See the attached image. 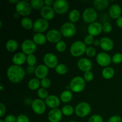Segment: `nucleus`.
<instances>
[{"label": "nucleus", "instance_id": "nucleus-2", "mask_svg": "<svg viewBox=\"0 0 122 122\" xmlns=\"http://www.w3.org/2000/svg\"><path fill=\"white\" fill-rule=\"evenodd\" d=\"M69 86L70 90L72 92L80 93L85 88L86 82L83 77L80 76H75L70 81Z\"/></svg>", "mask_w": 122, "mask_h": 122}, {"label": "nucleus", "instance_id": "nucleus-12", "mask_svg": "<svg viewBox=\"0 0 122 122\" xmlns=\"http://www.w3.org/2000/svg\"><path fill=\"white\" fill-rule=\"evenodd\" d=\"M48 21L43 18H39L35 21L33 29L36 33H43L48 29Z\"/></svg>", "mask_w": 122, "mask_h": 122}, {"label": "nucleus", "instance_id": "nucleus-34", "mask_svg": "<svg viewBox=\"0 0 122 122\" xmlns=\"http://www.w3.org/2000/svg\"><path fill=\"white\" fill-rule=\"evenodd\" d=\"M56 73L58 75H64L67 73L68 68L66 64H58V65L55 69Z\"/></svg>", "mask_w": 122, "mask_h": 122}, {"label": "nucleus", "instance_id": "nucleus-14", "mask_svg": "<svg viewBox=\"0 0 122 122\" xmlns=\"http://www.w3.org/2000/svg\"><path fill=\"white\" fill-rule=\"evenodd\" d=\"M61 33L60 31L57 29H51L46 33V36L47 41L52 44H57L61 39Z\"/></svg>", "mask_w": 122, "mask_h": 122}, {"label": "nucleus", "instance_id": "nucleus-7", "mask_svg": "<svg viewBox=\"0 0 122 122\" xmlns=\"http://www.w3.org/2000/svg\"><path fill=\"white\" fill-rule=\"evenodd\" d=\"M98 18V13L96 10L94 8L88 7L83 11L82 13V19L85 22L87 23H92L95 22Z\"/></svg>", "mask_w": 122, "mask_h": 122}, {"label": "nucleus", "instance_id": "nucleus-42", "mask_svg": "<svg viewBox=\"0 0 122 122\" xmlns=\"http://www.w3.org/2000/svg\"><path fill=\"white\" fill-rule=\"evenodd\" d=\"M113 29L112 25L110 22H105L102 25V32L106 33H108L111 32Z\"/></svg>", "mask_w": 122, "mask_h": 122}, {"label": "nucleus", "instance_id": "nucleus-20", "mask_svg": "<svg viewBox=\"0 0 122 122\" xmlns=\"http://www.w3.org/2000/svg\"><path fill=\"white\" fill-rule=\"evenodd\" d=\"M100 46L105 51H110L114 48V42L111 38L108 37H102L100 40Z\"/></svg>", "mask_w": 122, "mask_h": 122}, {"label": "nucleus", "instance_id": "nucleus-11", "mask_svg": "<svg viewBox=\"0 0 122 122\" xmlns=\"http://www.w3.org/2000/svg\"><path fill=\"white\" fill-rule=\"evenodd\" d=\"M53 8L56 13L64 14L69 10V4L66 0H56L54 4Z\"/></svg>", "mask_w": 122, "mask_h": 122}, {"label": "nucleus", "instance_id": "nucleus-28", "mask_svg": "<svg viewBox=\"0 0 122 122\" xmlns=\"http://www.w3.org/2000/svg\"><path fill=\"white\" fill-rule=\"evenodd\" d=\"M27 86L29 89L32 91H36L39 89L41 86V80L35 77L30 80L27 83Z\"/></svg>", "mask_w": 122, "mask_h": 122}, {"label": "nucleus", "instance_id": "nucleus-8", "mask_svg": "<svg viewBox=\"0 0 122 122\" xmlns=\"http://www.w3.org/2000/svg\"><path fill=\"white\" fill-rule=\"evenodd\" d=\"M31 107L35 114L38 115H41L44 114L46 111V105L45 101L39 98L35 99L33 100L31 104Z\"/></svg>", "mask_w": 122, "mask_h": 122}, {"label": "nucleus", "instance_id": "nucleus-36", "mask_svg": "<svg viewBox=\"0 0 122 122\" xmlns=\"http://www.w3.org/2000/svg\"><path fill=\"white\" fill-rule=\"evenodd\" d=\"M67 48L66 43L65 41L63 40H61L58 43L56 44V49L58 52H63L66 51Z\"/></svg>", "mask_w": 122, "mask_h": 122}, {"label": "nucleus", "instance_id": "nucleus-22", "mask_svg": "<svg viewBox=\"0 0 122 122\" xmlns=\"http://www.w3.org/2000/svg\"><path fill=\"white\" fill-rule=\"evenodd\" d=\"M26 58L27 56L23 52H19L15 54L12 57V62L14 65L19 66H21V65L25 64L26 62Z\"/></svg>", "mask_w": 122, "mask_h": 122}, {"label": "nucleus", "instance_id": "nucleus-38", "mask_svg": "<svg viewBox=\"0 0 122 122\" xmlns=\"http://www.w3.org/2000/svg\"><path fill=\"white\" fill-rule=\"evenodd\" d=\"M112 60L114 64H120L122 62V54L120 52L114 54L112 57Z\"/></svg>", "mask_w": 122, "mask_h": 122}, {"label": "nucleus", "instance_id": "nucleus-16", "mask_svg": "<svg viewBox=\"0 0 122 122\" xmlns=\"http://www.w3.org/2000/svg\"><path fill=\"white\" fill-rule=\"evenodd\" d=\"M77 66L79 69L84 73L91 71L92 68V61L87 58H80L77 61Z\"/></svg>", "mask_w": 122, "mask_h": 122}, {"label": "nucleus", "instance_id": "nucleus-47", "mask_svg": "<svg viewBox=\"0 0 122 122\" xmlns=\"http://www.w3.org/2000/svg\"><path fill=\"white\" fill-rule=\"evenodd\" d=\"M122 119L121 117L117 115H114L110 117L108 119V122H122Z\"/></svg>", "mask_w": 122, "mask_h": 122}, {"label": "nucleus", "instance_id": "nucleus-4", "mask_svg": "<svg viewBox=\"0 0 122 122\" xmlns=\"http://www.w3.org/2000/svg\"><path fill=\"white\" fill-rule=\"evenodd\" d=\"M15 11L21 16L27 17L32 13V8L30 3L27 1H19L15 5Z\"/></svg>", "mask_w": 122, "mask_h": 122}, {"label": "nucleus", "instance_id": "nucleus-9", "mask_svg": "<svg viewBox=\"0 0 122 122\" xmlns=\"http://www.w3.org/2000/svg\"><path fill=\"white\" fill-rule=\"evenodd\" d=\"M21 49L22 52L26 56L33 54L37 49V45L33 40L26 39L21 43Z\"/></svg>", "mask_w": 122, "mask_h": 122}, {"label": "nucleus", "instance_id": "nucleus-23", "mask_svg": "<svg viewBox=\"0 0 122 122\" xmlns=\"http://www.w3.org/2000/svg\"><path fill=\"white\" fill-rule=\"evenodd\" d=\"M122 12L121 7L117 4L112 5L108 10V13H109L111 18L113 19H116V20L118 18L121 17Z\"/></svg>", "mask_w": 122, "mask_h": 122}, {"label": "nucleus", "instance_id": "nucleus-1", "mask_svg": "<svg viewBox=\"0 0 122 122\" xmlns=\"http://www.w3.org/2000/svg\"><path fill=\"white\" fill-rule=\"evenodd\" d=\"M26 71L22 67L19 66H10L7 70V76L8 80L13 83H18L25 78Z\"/></svg>", "mask_w": 122, "mask_h": 122}, {"label": "nucleus", "instance_id": "nucleus-31", "mask_svg": "<svg viewBox=\"0 0 122 122\" xmlns=\"http://www.w3.org/2000/svg\"><path fill=\"white\" fill-rule=\"evenodd\" d=\"M20 23L21 26L26 30H30L33 28L34 23H33L32 20L27 17H23L20 21Z\"/></svg>", "mask_w": 122, "mask_h": 122}, {"label": "nucleus", "instance_id": "nucleus-6", "mask_svg": "<svg viewBox=\"0 0 122 122\" xmlns=\"http://www.w3.org/2000/svg\"><path fill=\"white\" fill-rule=\"evenodd\" d=\"M91 112V107L89 103L86 102H81L76 105L75 108V112L79 117H85L90 114Z\"/></svg>", "mask_w": 122, "mask_h": 122}, {"label": "nucleus", "instance_id": "nucleus-39", "mask_svg": "<svg viewBox=\"0 0 122 122\" xmlns=\"http://www.w3.org/2000/svg\"><path fill=\"white\" fill-rule=\"evenodd\" d=\"M51 81L48 77H45V78H44L41 80V86H42V88L47 89L48 88H49L51 86Z\"/></svg>", "mask_w": 122, "mask_h": 122}, {"label": "nucleus", "instance_id": "nucleus-29", "mask_svg": "<svg viewBox=\"0 0 122 122\" xmlns=\"http://www.w3.org/2000/svg\"><path fill=\"white\" fill-rule=\"evenodd\" d=\"M19 46L18 42L14 39H9L7 41L5 44L6 50L11 52H14L16 51Z\"/></svg>", "mask_w": 122, "mask_h": 122}, {"label": "nucleus", "instance_id": "nucleus-45", "mask_svg": "<svg viewBox=\"0 0 122 122\" xmlns=\"http://www.w3.org/2000/svg\"><path fill=\"white\" fill-rule=\"evenodd\" d=\"M94 38L93 36L90 35H87L84 38V43L86 45H91V44H93L94 42Z\"/></svg>", "mask_w": 122, "mask_h": 122}, {"label": "nucleus", "instance_id": "nucleus-48", "mask_svg": "<svg viewBox=\"0 0 122 122\" xmlns=\"http://www.w3.org/2000/svg\"><path fill=\"white\" fill-rule=\"evenodd\" d=\"M6 113V107L2 102L0 103V117L1 118L4 117Z\"/></svg>", "mask_w": 122, "mask_h": 122}, {"label": "nucleus", "instance_id": "nucleus-24", "mask_svg": "<svg viewBox=\"0 0 122 122\" xmlns=\"http://www.w3.org/2000/svg\"><path fill=\"white\" fill-rule=\"evenodd\" d=\"M32 40L37 45H44L46 42V35L41 33H36L33 36Z\"/></svg>", "mask_w": 122, "mask_h": 122}, {"label": "nucleus", "instance_id": "nucleus-49", "mask_svg": "<svg viewBox=\"0 0 122 122\" xmlns=\"http://www.w3.org/2000/svg\"><path fill=\"white\" fill-rule=\"evenodd\" d=\"M36 67L35 66H28L26 68V73L29 75H31V74L35 73V71Z\"/></svg>", "mask_w": 122, "mask_h": 122}, {"label": "nucleus", "instance_id": "nucleus-26", "mask_svg": "<svg viewBox=\"0 0 122 122\" xmlns=\"http://www.w3.org/2000/svg\"><path fill=\"white\" fill-rule=\"evenodd\" d=\"M95 9L98 10H103L107 8L109 5V1L108 0H94L93 1Z\"/></svg>", "mask_w": 122, "mask_h": 122}, {"label": "nucleus", "instance_id": "nucleus-51", "mask_svg": "<svg viewBox=\"0 0 122 122\" xmlns=\"http://www.w3.org/2000/svg\"><path fill=\"white\" fill-rule=\"evenodd\" d=\"M116 25L118 27L122 29V17H120L116 20Z\"/></svg>", "mask_w": 122, "mask_h": 122}, {"label": "nucleus", "instance_id": "nucleus-52", "mask_svg": "<svg viewBox=\"0 0 122 122\" xmlns=\"http://www.w3.org/2000/svg\"><path fill=\"white\" fill-rule=\"evenodd\" d=\"M100 40H98V39H95V40H94V43H93V45H95V46H100Z\"/></svg>", "mask_w": 122, "mask_h": 122}, {"label": "nucleus", "instance_id": "nucleus-41", "mask_svg": "<svg viewBox=\"0 0 122 122\" xmlns=\"http://www.w3.org/2000/svg\"><path fill=\"white\" fill-rule=\"evenodd\" d=\"M83 77V79H84L85 81V82H90L94 79V73H93L91 71H86V72L84 73Z\"/></svg>", "mask_w": 122, "mask_h": 122}, {"label": "nucleus", "instance_id": "nucleus-54", "mask_svg": "<svg viewBox=\"0 0 122 122\" xmlns=\"http://www.w3.org/2000/svg\"><path fill=\"white\" fill-rule=\"evenodd\" d=\"M19 16H20V15H19V14L17 13H15V14H14V17L15 18V19H17V18H19Z\"/></svg>", "mask_w": 122, "mask_h": 122}, {"label": "nucleus", "instance_id": "nucleus-58", "mask_svg": "<svg viewBox=\"0 0 122 122\" xmlns=\"http://www.w3.org/2000/svg\"><path fill=\"white\" fill-rule=\"evenodd\" d=\"M69 122H77L75 121V120H71V121H70Z\"/></svg>", "mask_w": 122, "mask_h": 122}, {"label": "nucleus", "instance_id": "nucleus-37", "mask_svg": "<svg viewBox=\"0 0 122 122\" xmlns=\"http://www.w3.org/2000/svg\"><path fill=\"white\" fill-rule=\"evenodd\" d=\"M37 59L36 56L34 54H30L27 56L26 58V63L28 64V66H35L36 64Z\"/></svg>", "mask_w": 122, "mask_h": 122}, {"label": "nucleus", "instance_id": "nucleus-53", "mask_svg": "<svg viewBox=\"0 0 122 122\" xmlns=\"http://www.w3.org/2000/svg\"><path fill=\"white\" fill-rule=\"evenodd\" d=\"M19 2V0H10L9 1V2H10V3H12V4H14L15 5H16Z\"/></svg>", "mask_w": 122, "mask_h": 122}, {"label": "nucleus", "instance_id": "nucleus-13", "mask_svg": "<svg viewBox=\"0 0 122 122\" xmlns=\"http://www.w3.org/2000/svg\"><path fill=\"white\" fill-rule=\"evenodd\" d=\"M96 61L100 66L104 67H108L112 62L111 56L105 52H101L98 54L96 56Z\"/></svg>", "mask_w": 122, "mask_h": 122}, {"label": "nucleus", "instance_id": "nucleus-19", "mask_svg": "<svg viewBox=\"0 0 122 122\" xmlns=\"http://www.w3.org/2000/svg\"><path fill=\"white\" fill-rule=\"evenodd\" d=\"M45 102L47 107L51 109L57 108L60 105L61 100L60 98L55 95H50L46 98Z\"/></svg>", "mask_w": 122, "mask_h": 122}, {"label": "nucleus", "instance_id": "nucleus-18", "mask_svg": "<svg viewBox=\"0 0 122 122\" xmlns=\"http://www.w3.org/2000/svg\"><path fill=\"white\" fill-rule=\"evenodd\" d=\"M55 13H56V12H55L53 8L46 5L44 6L41 10L40 11V14L42 18L45 19L47 21L51 20L54 19L55 16Z\"/></svg>", "mask_w": 122, "mask_h": 122}, {"label": "nucleus", "instance_id": "nucleus-3", "mask_svg": "<svg viewBox=\"0 0 122 122\" xmlns=\"http://www.w3.org/2000/svg\"><path fill=\"white\" fill-rule=\"evenodd\" d=\"M86 45L81 41H76L71 45L70 48V52L73 57H78L85 53L86 50Z\"/></svg>", "mask_w": 122, "mask_h": 122}, {"label": "nucleus", "instance_id": "nucleus-10", "mask_svg": "<svg viewBox=\"0 0 122 122\" xmlns=\"http://www.w3.org/2000/svg\"><path fill=\"white\" fill-rule=\"evenodd\" d=\"M44 64L48 69H56L58 65V59L54 54L48 52L45 54L43 58Z\"/></svg>", "mask_w": 122, "mask_h": 122}, {"label": "nucleus", "instance_id": "nucleus-32", "mask_svg": "<svg viewBox=\"0 0 122 122\" xmlns=\"http://www.w3.org/2000/svg\"><path fill=\"white\" fill-rule=\"evenodd\" d=\"M32 9L35 10H41L45 6L44 1L43 0H32L30 2Z\"/></svg>", "mask_w": 122, "mask_h": 122}, {"label": "nucleus", "instance_id": "nucleus-5", "mask_svg": "<svg viewBox=\"0 0 122 122\" xmlns=\"http://www.w3.org/2000/svg\"><path fill=\"white\" fill-rule=\"evenodd\" d=\"M60 31L62 36L65 38H70L76 34V26L75 24L70 21L65 22L61 25Z\"/></svg>", "mask_w": 122, "mask_h": 122}, {"label": "nucleus", "instance_id": "nucleus-17", "mask_svg": "<svg viewBox=\"0 0 122 122\" xmlns=\"http://www.w3.org/2000/svg\"><path fill=\"white\" fill-rule=\"evenodd\" d=\"M61 110L59 108L51 109L48 114V119L50 122H60L63 117Z\"/></svg>", "mask_w": 122, "mask_h": 122}, {"label": "nucleus", "instance_id": "nucleus-21", "mask_svg": "<svg viewBox=\"0 0 122 122\" xmlns=\"http://www.w3.org/2000/svg\"><path fill=\"white\" fill-rule=\"evenodd\" d=\"M49 73V69L45 64H39L36 67V70L35 71V75L36 78L41 80L45 78L48 76Z\"/></svg>", "mask_w": 122, "mask_h": 122}, {"label": "nucleus", "instance_id": "nucleus-25", "mask_svg": "<svg viewBox=\"0 0 122 122\" xmlns=\"http://www.w3.org/2000/svg\"><path fill=\"white\" fill-rule=\"evenodd\" d=\"M101 75L102 77L105 79H111L114 77L115 75V70L112 67H106L102 69Z\"/></svg>", "mask_w": 122, "mask_h": 122}, {"label": "nucleus", "instance_id": "nucleus-57", "mask_svg": "<svg viewBox=\"0 0 122 122\" xmlns=\"http://www.w3.org/2000/svg\"><path fill=\"white\" fill-rule=\"evenodd\" d=\"M0 122H5L4 120H2V119H1V120H0Z\"/></svg>", "mask_w": 122, "mask_h": 122}, {"label": "nucleus", "instance_id": "nucleus-50", "mask_svg": "<svg viewBox=\"0 0 122 122\" xmlns=\"http://www.w3.org/2000/svg\"><path fill=\"white\" fill-rule=\"evenodd\" d=\"M55 1L53 0H45L44 1V3H45V5L49 6V7H51V6L54 5Z\"/></svg>", "mask_w": 122, "mask_h": 122}, {"label": "nucleus", "instance_id": "nucleus-40", "mask_svg": "<svg viewBox=\"0 0 122 122\" xmlns=\"http://www.w3.org/2000/svg\"><path fill=\"white\" fill-rule=\"evenodd\" d=\"M85 54L88 57H94L97 54V50L93 46H88L86 50Z\"/></svg>", "mask_w": 122, "mask_h": 122}, {"label": "nucleus", "instance_id": "nucleus-27", "mask_svg": "<svg viewBox=\"0 0 122 122\" xmlns=\"http://www.w3.org/2000/svg\"><path fill=\"white\" fill-rule=\"evenodd\" d=\"M73 98V92L69 89L64 91L60 96L61 101L64 103H68L70 102Z\"/></svg>", "mask_w": 122, "mask_h": 122}, {"label": "nucleus", "instance_id": "nucleus-56", "mask_svg": "<svg viewBox=\"0 0 122 122\" xmlns=\"http://www.w3.org/2000/svg\"><path fill=\"white\" fill-rule=\"evenodd\" d=\"M1 27H2V21H0V27L1 28Z\"/></svg>", "mask_w": 122, "mask_h": 122}, {"label": "nucleus", "instance_id": "nucleus-30", "mask_svg": "<svg viewBox=\"0 0 122 122\" xmlns=\"http://www.w3.org/2000/svg\"><path fill=\"white\" fill-rule=\"evenodd\" d=\"M81 18V13L78 10L73 9L70 11L69 14V19L70 22L75 23L79 20Z\"/></svg>", "mask_w": 122, "mask_h": 122}, {"label": "nucleus", "instance_id": "nucleus-43", "mask_svg": "<svg viewBox=\"0 0 122 122\" xmlns=\"http://www.w3.org/2000/svg\"><path fill=\"white\" fill-rule=\"evenodd\" d=\"M88 122H104V120L99 114H94L89 117Z\"/></svg>", "mask_w": 122, "mask_h": 122}, {"label": "nucleus", "instance_id": "nucleus-15", "mask_svg": "<svg viewBox=\"0 0 122 122\" xmlns=\"http://www.w3.org/2000/svg\"><path fill=\"white\" fill-rule=\"evenodd\" d=\"M87 30L88 34L94 37L98 36L102 32V25L98 21H95L88 25Z\"/></svg>", "mask_w": 122, "mask_h": 122}, {"label": "nucleus", "instance_id": "nucleus-35", "mask_svg": "<svg viewBox=\"0 0 122 122\" xmlns=\"http://www.w3.org/2000/svg\"><path fill=\"white\" fill-rule=\"evenodd\" d=\"M36 94L39 98L41 99V100H45L46 98L49 96L48 91H47V89L43 88H41L39 89H38Z\"/></svg>", "mask_w": 122, "mask_h": 122}, {"label": "nucleus", "instance_id": "nucleus-44", "mask_svg": "<svg viewBox=\"0 0 122 122\" xmlns=\"http://www.w3.org/2000/svg\"><path fill=\"white\" fill-rule=\"evenodd\" d=\"M16 122H30V119L27 116L21 114L17 117Z\"/></svg>", "mask_w": 122, "mask_h": 122}, {"label": "nucleus", "instance_id": "nucleus-33", "mask_svg": "<svg viewBox=\"0 0 122 122\" xmlns=\"http://www.w3.org/2000/svg\"><path fill=\"white\" fill-rule=\"evenodd\" d=\"M61 112L65 116H70L75 112V108L70 105H65L62 107Z\"/></svg>", "mask_w": 122, "mask_h": 122}, {"label": "nucleus", "instance_id": "nucleus-55", "mask_svg": "<svg viewBox=\"0 0 122 122\" xmlns=\"http://www.w3.org/2000/svg\"><path fill=\"white\" fill-rule=\"evenodd\" d=\"M3 91V85H1V91Z\"/></svg>", "mask_w": 122, "mask_h": 122}, {"label": "nucleus", "instance_id": "nucleus-46", "mask_svg": "<svg viewBox=\"0 0 122 122\" xmlns=\"http://www.w3.org/2000/svg\"><path fill=\"white\" fill-rule=\"evenodd\" d=\"M17 117L14 116L13 114H8L5 117V122H16Z\"/></svg>", "mask_w": 122, "mask_h": 122}]
</instances>
